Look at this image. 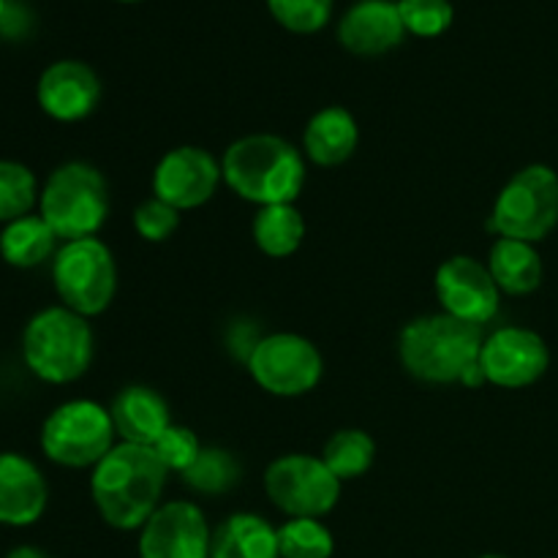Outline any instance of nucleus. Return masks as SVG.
<instances>
[{"instance_id": "f257e3e1", "label": "nucleus", "mask_w": 558, "mask_h": 558, "mask_svg": "<svg viewBox=\"0 0 558 558\" xmlns=\"http://www.w3.org/2000/svg\"><path fill=\"white\" fill-rule=\"evenodd\" d=\"M167 477V466L158 461L153 447L120 441L93 466V505L107 526L134 532L161 507Z\"/></svg>"}, {"instance_id": "f03ea898", "label": "nucleus", "mask_w": 558, "mask_h": 558, "mask_svg": "<svg viewBox=\"0 0 558 558\" xmlns=\"http://www.w3.org/2000/svg\"><path fill=\"white\" fill-rule=\"evenodd\" d=\"M483 327L469 325L450 314L417 316L401 330L398 354L407 374L425 385H485L480 371Z\"/></svg>"}, {"instance_id": "7ed1b4c3", "label": "nucleus", "mask_w": 558, "mask_h": 558, "mask_svg": "<svg viewBox=\"0 0 558 558\" xmlns=\"http://www.w3.org/2000/svg\"><path fill=\"white\" fill-rule=\"evenodd\" d=\"M229 189L245 202L294 205L305 185L303 153L276 134H248L232 142L221 158Z\"/></svg>"}, {"instance_id": "20e7f679", "label": "nucleus", "mask_w": 558, "mask_h": 558, "mask_svg": "<svg viewBox=\"0 0 558 558\" xmlns=\"http://www.w3.org/2000/svg\"><path fill=\"white\" fill-rule=\"evenodd\" d=\"M93 349L96 338L87 319L65 305L38 311L22 332L25 365L47 385H71L85 376L93 363Z\"/></svg>"}, {"instance_id": "39448f33", "label": "nucleus", "mask_w": 558, "mask_h": 558, "mask_svg": "<svg viewBox=\"0 0 558 558\" xmlns=\"http://www.w3.org/2000/svg\"><path fill=\"white\" fill-rule=\"evenodd\" d=\"M38 216L63 243L96 238L109 216V189L93 163L69 161L54 169L38 196Z\"/></svg>"}, {"instance_id": "423d86ee", "label": "nucleus", "mask_w": 558, "mask_h": 558, "mask_svg": "<svg viewBox=\"0 0 558 558\" xmlns=\"http://www.w3.org/2000/svg\"><path fill=\"white\" fill-rule=\"evenodd\" d=\"M558 223V174L545 163H532L507 180L499 191L490 229L499 238L539 243Z\"/></svg>"}, {"instance_id": "0eeeda50", "label": "nucleus", "mask_w": 558, "mask_h": 558, "mask_svg": "<svg viewBox=\"0 0 558 558\" xmlns=\"http://www.w3.org/2000/svg\"><path fill=\"white\" fill-rule=\"evenodd\" d=\"M52 283L65 308L85 319L104 314L118 292V265L112 251L98 238L69 240L54 254Z\"/></svg>"}, {"instance_id": "6e6552de", "label": "nucleus", "mask_w": 558, "mask_h": 558, "mask_svg": "<svg viewBox=\"0 0 558 558\" xmlns=\"http://www.w3.org/2000/svg\"><path fill=\"white\" fill-rule=\"evenodd\" d=\"M112 414L96 401L60 403L41 428V450L65 469H93L114 447Z\"/></svg>"}, {"instance_id": "1a4fd4ad", "label": "nucleus", "mask_w": 558, "mask_h": 558, "mask_svg": "<svg viewBox=\"0 0 558 558\" xmlns=\"http://www.w3.org/2000/svg\"><path fill=\"white\" fill-rule=\"evenodd\" d=\"M248 374L265 392L298 398L314 390L325 374V360L308 338L298 332H270L245 357Z\"/></svg>"}, {"instance_id": "9d476101", "label": "nucleus", "mask_w": 558, "mask_h": 558, "mask_svg": "<svg viewBox=\"0 0 558 558\" xmlns=\"http://www.w3.org/2000/svg\"><path fill=\"white\" fill-rule=\"evenodd\" d=\"M341 480L322 456L289 452L265 472V490L272 505L289 518H325L341 499Z\"/></svg>"}, {"instance_id": "9b49d317", "label": "nucleus", "mask_w": 558, "mask_h": 558, "mask_svg": "<svg viewBox=\"0 0 558 558\" xmlns=\"http://www.w3.org/2000/svg\"><path fill=\"white\" fill-rule=\"evenodd\" d=\"M550 365L548 343L543 336L526 327H501L490 332L480 352V371L485 385L501 390H523L545 376Z\"/></svg>"}, {"instance_id": "f8f14e48", "label": "nucleus", "mask_w": 558, "mask_h": 558, "mask_svg": "<svg viewBox=\"0 0 558 558\" xmlns=\"http://www.w3.org/2000/svg\"><path fill=\"white\" fill-rule=\"evenodd\" d=\"M434 292L441 311L469 325H488L499 314V287L488 265L474 256L458 254L439 265L434 278Z\"/></svg>"}, {"instance_id": "ddd939ff", "label": "nucleus", "mask_w": 558, "mask_h": 558, "mask_svg": "<svg viewBox=\"0 0 558 558\" xmlns=\"http://www.w3.org/2000/svg\"><path fill=\"white\" fill-rule=\"evenodd\" d=\"M213 529L194 501H167L140 529V558H210Z\"/></svg>"}, {"instance_id": "4468645a", "label": "nucleus", "mask_w": 558, "mask_h": 558, "mask_svg": "<svg viewBox=\"0 0 558 558\" xmlns=\"http://www.w3.org/2000/svg\"><path fill=\"white\" fill-rule=\"evenodd\" d=\"M221 178V163L205 147H174L156 163L153 196L172 205L174 210H194L213 199Z\"/></svg>"}, {"instance_id": "2eb2a0df", "label": "nucleus", "mask_w": 558, "mask_h": 558, "mask_svg": "<svg viewBox=\"0 0 558 558\" xmlns=\"http://www.w3.org/2000/svg\"><path fill=\"white\" fill-rule=\"evenodd\" d=\"M38 107L60 123H76L101 101V80L82 60H58L38 76Z\"/></svg>"}, {"instance_id": "dca6fc26", "label": "nucleus", "mask_w": 558, "mask_h": 558, "mask_svg": "<svg viewBox=\"0 0 558 558\" xmlns=\"http://www.w3.org/2000/svg\"><path fill=\"white\" fill-rule=\"evenodd\" d=\"M407 36L401 11L392 0H360L338 22V41L357 58H379Z\"/></svg>"}, {"instance_id": "f3484780", "label": "nucleus", "mask_w": 558, "mask_h": 558, "mask_svg": "<svg viewBox=\"0 0 558 558\" xmlns=\"http://www.w3.org/2000/svg\"><path fill=\"white\" fill-rule=\"evenodd\" d=\"M49 501L47 480L31 458L20 452H0V523L33 526Z\"/></svg>"}, {"instance_id": "a211bd4d", "label": "nucleus", "mask_w": 558, "mask_h": 558, "mask_svg": "<svg viewBox=\"0 0 558 558\" xmlns=\"http://www.w3.org/2000/svg\"><path fill=\"white\" fill-rule=\"evenodd\" d=\"M109 414H112L114 434L123 441H129V445L153 447L158 436L172 425L167 401L156 390L142 385L120 390Z\"/></svg>"}, {"instance_id": "6ab92c4d", "label": "nucleus", "mask_w": 558, "mask_h": 558, "mask_svg": "<svg viewBox=\"0 0 558 558\" xmlns=\"http://www.w3.org/2000/svg\"><path fill=\"white\" fill-rule=\"evenodd\" d=\"M360 142L357 120L343 107H325L303 131V150L316 167H341L354 156Z\"/></svg>"}, {"instance_id": "aec40b11", "label": "nucleus", "mask_w": 558, "mask_h": 558, "mask_svg": "<svg viewBox=\"0 0 558 558\" xmlns=\"http://www.w3.org/2000/svg\"><path fill=\"white\" fill-rule=\"evenodd\" d=\"M210 558H281L278 529L254 512H234L213 532Z\"/></svg>"}, {"instance_id": "412c9836", "label": "nucleus", "mask_w": 558, "mask_h": 558, "mask_svg": "<svg viewBox=\"0 0 558 558\" xmlns=\"http://www.w3.org/2000/svg\"><path fill=\"white\" fill-rule=\"evenodd\" d=\"M488 270L499 292L512 294V298L537 292L543 283V259L534 243H523V240H496L488 256Z\"/></svg>"}, {"instance_id": "4be33fe9", "label": "nucleus", "mask_w": 558, "mask_h": 558, "mask_svg": "<svg viewBox=\"0 0 558 558\" xmlns=\"http://www.w3.org/2000/svg\"><path fill=\"white\" fill-rule=\"evenodd\" d=\"M58 234L52 232L41 216H22L16 221L5 223L0 232V256L11 267L31 270V267L44 265L49 256L58 254Z\"/></svg>"}, {"instance_id": "5701e85b", "label": "nucleus", "mask_w": 558, "mask_h": 558, "mask_svg": "<svg viewBox=\"0 0 558 558\" xmlns=\"http://www.w3.org/2000/svg\"><path fill=\"white\" fill-rule=\"evenodd\" d=\"M305 218L294 205L259 207L254 218V243L272 259L292 256L303 245Z\"/></svg>"}, {"instance_id": "b1692460", "label": "nucleus", "mask_w": 558, "mask_h": 558, "mask_svg": "<svg viewBox=\"0 0 558 558\" xmlns=\"http://www.w3.org/2000/svg\"><path fill=\"white\" fill-rule=\"evenodd\" d=\"M374 458L376 441L360 428L336 430V434L327 439L325 450H322V461L327 463V469H330L341 483L363 477V474L374 466Z\"/></svg>"}, {"instance_id": "393cba45", "label": "nucleus", "mask_w": 558, "mask_h": 558, "mask_svg": "<svg viewBox=\"0 0 558 558\" xmlns=\"http://www.w3.org/2000/svg\"><path fill=\"white\" fill-rule=\"evenodd\" d=\"M183 483L202 496L229 494L243 477V466L238 458L223 447H202L199 458L185 469Z\"/></svg>"}, {"instance_id": "a878e982", "label": "nucleus", "mask_w": 558, "mask_h": 558, "mask_svg": "<svg viewBox=\"0 0 558 558\" xmlns=\"http://www.w3.org/2000/svg\"><path fill=\"white\" fill-rule=\"evenodd\" d=\"M281 558H332L336 539L319 518H289L278 529Z\"/></svg>"}, {"instance_id": "bb28decb", "label": "nucleus", "mask_w": 558, "mask_h": 558, "mask_svg": "<svg viewBox=\"0 0 558 558\" xmlns=\"http://www.w3.org/2000/svg\"><path fill=\"white\" fill-rule=\"evenodd\" d=\"M36 174L20 161L0 158V223H11L22 216H31L38 202Z\"/></svg>"}, {"instance_id": "cd10ccee", "label": "nucleus", "mask_w": 558, "mask_h": 558, "mask_svg": "<svg viewBox=\"0 0 558 558\" xmlns=\"http://www.w3.org/2000/svg\"><path fill=\"white\" fill-rule=\"evenodd\" d=\"M267 9L289 33L311 36L330 22L332 0H267Z\"/></svg>"}, {"instance_id": "c85d7f7f", "label": "nucleus", "mask_w": 558, "mask_h": 558, "mask_svg": "<svg viewBox=\"0 0 558 558\" xmlns=\"http://www.w3.org/2000/svg\"><path fill=\"white\" fill-rule=\"evenodd\" d=\"M398 11L407 33L420 38H436L450 31L456 9L450 0H398Z\"/></svg>"}, {"instance_id": "c756f323", "label": "nucleus", "mask_w": 558, "mask_h": 558, "mask_svg": "<svg viewBox=\"0 0 558 558\" xmlns=\"http://www.w3.org/2000/svg\"><path fill=\"white\" fill-rule=\"evenodd\" d=\"M153 452H156L158 461L167 466V472L183 474L185 469L199 458L202 445L199 439H196L194 430L172 423L161 436H158V441L153 445Z\"/></svg>"}, {"instance_id": "7c9ffc66", "label": "nucleus", "mask_w": 558, "mask_h": 558, "mask_svg": "<svg viewBox=\"0 0 558 558\" xmlns=\"http://www.w3.org/2000/svg\"><path fill=\"white\" fill-rule=\"evenodd\" d=\"M134 227L147 243H163L180 227V210H174L172 205L161 202L158 196H150L134 210Z\"/></svg>"}, {"instance_id": "2f4dec72", "label": "nucleus", "mask_w": 558, "mask_h": 558, "mask_svg": "<svg viewBox=\"0 0 558 558\" xmlns=\"http://www.w3.org/2000/svg\"><path fill=\"white\" fill-rule=\"evenodd\" d=\"M5 558H49V556L44 554V550L33 548V545H20V548L11 550V554Z\"/></svg>"}, {"instance_id": "473e14b6", "label": "nucleus", "mask_w": 558, "mask_h": 558, "mask_svg": "<svg viewBox=\"0 0 558 558\" xmlns=\"http://www.w3.org/2000/svg\"><path fill=\"white\" fill-rule=\"evenodd\" d=\"M9 5H11L9 0H0V22H3V16L9 14Z\"/></svg>"}, {"instance_id": "72a5a7b5", "label": "nucleus", "mask_w": 558, "mask_h": 558, "mask_svg": "<svg viewBox=\"0 0 558 558\" xmlns=\"http://www.w3.org/2000/svg\"><path fill=\"white\" fill-rule=\"evenodd\" d=\"M480 558H507V556H499V554H485V556H480Z\"/></svg>"}, {"instance_id": "f704fd0d", "label": "nucleus", "mask_w": 558, "mask_h": 558, "mask_svg": "<svg viewBox=\"0 0 558 558\" xmlns=\"http://www.w3.org/2000/svg\"><path fill=\"white\" fill-rule=\"evenodd\" d=\"M118 3H140V0H118Z\"/></svg>"}]
</instances>
